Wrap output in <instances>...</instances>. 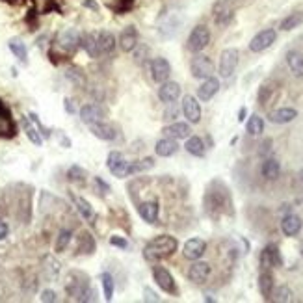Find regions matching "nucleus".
Returning a JSON list of instances; mask_svg holds the SVG:
<instances>
[{
  "label": "nucleus",
  "mask_w": 303,
  "mask_h": 303,
  "mask_svg": "<svg viewBox=\"0 0 303 303\" xmlns=\"http://www.w3.org/2000/svg\"><path fill=\"white\" fill-rule=\"evenodd\" d=\"M179 247V240L170 235H160L145 244L144 247V259L147 262H158L162 259H168L173 255Z\"/></svg>",
  "instance_id": "nucleus-1"
},
{
  "label": "nucleus",
  "mask_w": 303,
  "mask_h": 303,
  "mask_svg": "<svg viewBox=\"0 0 303 303\" xmlns=\"http://www.w3.org/2000/svg\"><path fill=\"white\" fill-rule=\"evenodd\" d=\"M238 62H240V52L238 49H223L220 54V63H218V73L221 78H229L232 77V73L237 71Z\"/></svg>",
  "instance_id": "nucleus-2"
},
{
  "label": "nucleus",
  "mask_w": 303,
  "mask_h": 303,
  "mask_svg": "<svg viewBox=\"0 0 303 303\" xmlns=\"http://www.w3.org/2000/svg\"><path fill=\"white\" fill-rule=\"evenodd\" d=\"M190 73H192V77L197 78V80H205V78L212 77V73H214V62H212L208 56H205V54H197V56L192 58Z\"/></svg>",
  "instance_id": "nucleus-3"
},
{
  "label": "nucleus",
  "mask_w": 303,
  "mask_h": 303,
  "mask_svg": "<svg viewBox=\"0 0 303 303\" xmlns=\"http://www.w3.org/2000/svg\"><path fill=\"white\" fill-rule=\"evenodd\" d=\"M211 43V30L205 25H197L188 36V51L201 52Z\"/></svg>",
  "instance_id": "nucleus-4"
},
{
  "label": "nucleus",
  "mask_w": 303,
  "mask_h": 303,
  "mask_svg": "<svg viewBox=\"0 0 303 303\" xmlns=\"http://www.w3.org/2000/svg\"><path fill=\"white\" fill-rule=\"evenodd\" d=\"M153 279H154V283L158 285L160 290H164L166 294H173V296L179 294L173 275H171L164 266H153Z\"/></svg>",
  "instance_id": "nucleus-5"
},
{
  "label": "nucleus",
  "mask_w": 303,
  "mask_h": 303,
  "mask_svg": "<svg viewBox=\"0 0 303 303\" xmlns=\"http://www.w3.org/2000/svg\"><path fill=\"white\" fill-rule=\"evenodd\" d=\"M277 39V30H273V28H264L257 34V36H253V39L249 41V51L251 52H262L270 49V46L275 43Z\"/></svg>",
  "instance_id": "nucleus-6"
},
{
  "label": "nucleus",
  "mask_w": 303,
  "mask_h": 303,
  "mask_svg": "<svg viewBox=\"0 0 303 303\" xmlns=\"http://www.w3.org/2000/svg\"><path fill=\"white\" fill-rule=\"evenodd\" d=\"M127 158H125L123 153H119V151H110L108 153V158H106V168L112 175H115L118 179H125L127 177Z\"/></svg>",
  "instance_id": "nucleus-7"
},
{
  "label": "nucleus",
  "mask_w": 303,
  "mask_h": 303,
  "mask_svg": "<svg viewBox=\"0 0 303 303\" xmlns=\"http://www.w3.org/2000/svg\"><path fill=\"white\" fill-rule=\"evenodd\" d=\"M149 69H151V77H153V80L156 84H162V82H166V80H170L171 65L166 58H162V56L153 58V60H151Z\"/></svg>",
  "instance_id": "nucleus-8"
},
{
  "label": "nucleus",
  "mask_w": 303,
  "mask_h": 303,
  "mask_svg": "<svg viewBox=\"0 0 303 303\" xmlns=\"http://www.w3.org/2000/svg\"><path fill=\"white\" fill-rule=\"evenodd\" d=\"M212 15H214L216 25L227 26L232 21V17H235V10H232L229 0H218L216 4H214V8H212Z\"/></svg>",
  "instance_id": "nucleus-9"
},
{
  "label": "nucleus",
  "mask_w": 303,
  "mask_h": 303,
  "mask_svg": "<svg viewBox=\"0 0 303 303\" xmlns=\"http://www.w3.org/2000/svg\"><path fill=\"white\" fill-rule=\"evenodd\" d=\"M56 43L62 46L65 52H75L80 46V32L75 28H65L58 34Z\"/></svg>",
  "instance_id": "nucleus-10"
},
{
  "label": "nucleus",
  "mask_w": 303,
  "mask_h": 303,
  "mask_svg": "<svg viewBox=\"0 0 303 303\" xmlns=\"http://www.w3.org/2000/svg\"><path fill=\"white\" fill-rule=\"evenodd\" d=\"M182 113L188 119V123L197 125L201 121V104L194 95H184L182 97Z\"/></svg>",
  "instance_id": "nucleus-11"
},
{
  "label": "nucleus",
  "mask_w": 303,
  "mask_h": 303,
  "mask_svg": "<svg viewBox=\"0 0 303 303\" xmlns=\"http://www.w3.org/2000/svg\"><path fill=\"white\" fill-rule=\"evenodd\" d=\"M104 118H106V110L101 104H84L82 108H80V121L86 125L99 123Z\"/></svg>",
  "instance_id": "nucleus-12"
},
{
  "label": "nucleus",
  "mask_w": 303,
  "mask_h": 303,
  "mask_svg": "<svg viewBox=\"0 0 303 303\" xmlns=\"http://www.w3.org/2000/svg\"><path fill=\"white\" fill-rule=\"evenodd\" d=\"M206 251V242L201 238H190L186 240V244L182 246V255L188 261H199Z\"/></svg>",
  "instance_id": "nucleus-13"
},
{
  "label": "nucleus",
  "mask_w": 303,
  "mask_h": 303,
  "mask_svg": "<svg viewBox=\"0 0 303 303\" xmlns=\"http://www.w3.org/2000/svg\"><path fill=\"white\" fill-rule=\"evenodd\" d=\"M180 97V86L179 82H171V80H166V82L160 84L158 87V99L162 103L170 104L175 103L177 99Z\"/></svg>",
  "instance_id": "nucleus-14"
},
{
  "label": "nucleus",
  "mask_w": 303,
  "mask_h": 303,
  "mask_svg": "<svg viewBox=\"0 0 303 303\" xmlns=\"http://www.w3.org/2000/svg\"><path fill=\"white\" fill-rule=\"evenodd\" d=\"M138 30L134 26H127L121 34H119V46L123 52H134L138 46Z\"/></svg>",
  "instance_id": "nucleus-15"
},
{
  "label": "nucleus",
  "mask_w": 303,
  "mask_h": 303,
  "mask_svg": "<svg viewBox=\"0 0 303 303\" xmlns=\"http://www.w3.org/2000/svg\"><path fill=\"white\" fill-rule=\"evenodd\" d=\"M218 91H220V80L214 77H208L203 80V84H201L199 87H197V99L203 101V103H206V101H211Z\"/></svg>",
  "instance_id": "nucleus-16"
},
{
  "label": "nucleus",
  "mask_w": 303,
  "mask_h": 303,
  "mask_svg": "<svg viewBox=\"0 0 303 303\" xmlns=\"http://www.w3.org/2000/svg\"><path fill=\"white\" fill-rule=\"evenodd\" d=\"M89 130L95 138L103 139V142H113L118 138V132H115V127L110 123H104V121H99V123L89 125Z\"/></svg>",
  "instance_id": "nucleus-17"
},
{
  "label": "nucleus",
  "mask_w": 303,
  "mask_h": 303,
  "mask_svg": "<svg viewBox=\"0 0 303 303\" xmlns=\"http://www.w3.org/2000/svg\"><path fill=\"white\" fill-rule=\"evenodd\" d=\"M261 266L266 270V268L272 266H283V257L279 253V247L275 246H268L264 247V251L261 253Z\"/></svg>",
  "instance_id": "nucleus-18"
},
{
  "label": "nucleus",
  "mask_w": 303,
  "mask_h": 303,
  "mask_svg": "<svg viewBox=\"0 0 303 303\" xmlns=\"http://www.w3.org/2000/svg\"><path fill=\"white\" fill-rule=\"evenodd\" d=\"M211 275V264L208 262L194 261V264L188 270V279L194 283H205Z\"/></svg>",
  "instance_id": "nucleus-19"
},
{
  "label": "nucleus",
  "mask_w": 303,
  "mask_h": 303,
  "mask_svg": "<svg viewBox=\"0 0 303 303\" xmlns=\"http://www.w3.org/2000/svg\"><path fill=\"white\" fill-rule=\"evenodd\" d=\"M301 227H303L301 218L296 216V214H288V216H285L281 221V231L285 237H290V238L296 237V235L301 231Z\"/></svg>",
  "instance_id": "nucleus-20"
},
{
  "label": "nucleus",
  "mask_w": 303,
  "mask_h": 303,
  "mask_svg": "<svg viewBox=\"0 0 303 303\" xmlns=\"http://www.w3.org/2000/svg\"><path fill=\"white\" fill-rule=\"evenodd\" d=\"M162 134L173 139H186L192 134V129L188 123H171L162 129Z\"/></svg>",
  "instance_id": "nucleus-21"
},
{
  "label": "nucleus",
  "mask_w": 303,
  "mask_h": 303,
  "mask_svg": "<svg viewBox=\"0 0 303 303\" xmlns=\"http://www.w3.org/2000/svg\"><path fill=\"white\" fill-rule=\"evenodd\" d=\"M179 151V144H177V139L173 138H162L156 142V145H154V153L158 154V156H162V158H170V156H173L175 153Z\"/></svg>",
  "instance_id": "nucleus-22"
},
{
  "label": "nucleus",
  "mask_w": 303,
  "mask_h": 303,
  "mask_svg": "<svg viewBox=\"0 0 303 303\" xmlns=\"http://www.w3.org/2000/svg\"><path fill=\"white\" fill-rule=\"evenodd\" d=\"M97 45H99V51H101V56H106V54H112L115 51V37H113L112 32L108 30H101L97 32Z\"/></svg>",
  "instance_id": "nucleus-23"
},
{
  "label": "nucleus",
  "mask_w": 303,
  "mask_h": 303,
  "mask_svg": "<svg viewBox=\"0 0 303 303\" xmlns=\"http://www.w3.org/2000/svg\"><path fill=\"white\" fill-rule=\"evenodd\" d=\"M80 46L87 52L89 58L101 56V51H99V45H97V34H93V32H84V34H80Z\"/></svg>",
  "instance_id": "nucleus-24"
},
{
  "label": "nucleus",
  "mask_w": 303,
  "mask_h": 303,
  "mask_svg": "<svg viewBox=\"0 0 303 303\" xmlns=\"http://www.w3.org/2000/svg\"><path fill=\"white\" fill-rule=\"evenodd\" d=\"M296 118H298V110L294 108H277L270 112V115H268V119L275 125H287L290 121H294Z\"/></svg>",
  "instance_id": "nucleus-25"
},
{
  "label": "nucleus",
  "mask_w": 303,
  "mask_h": 303,
  "mask_svg": "<svg viewBox=\"0 0 303 303\" xmlns=\"http://www.w3.org/2000/svg\"><path fill=\"white\" fill-rule=\"evenodd\" d=\"M158 212H160V205L156 201H144V203L138 206V214L144 218L147 223H154L156 218H158Z\"/></svg>",
  "instance_id": "nucleus-26"
},
{
  "label": "nucleus",
  "mask_w": 303,
  "mask_h": 303,
  "mask_svg": "<svg viewBox=\"0 0 303 303\" xmlns=\"http://www.w3.org/2000/svg\"><path fill=\"white\" fill-rule=\"evenodd\" d=\"M287 63L288 69L292 71L294 77L301 78L303 77V54L298 51H290L287 52Z\"/></svg>",
  "instance_id": "nucleus-27"
},
{
  "label": "nucleus",
  "mask_w": 303,
  "mask_h": 303,
  "mask_svg": "<svg viewBox=\"0 0 303 303\" xmlns=\"http://www.w3.org/2000/svg\"><path fill=\"white\" fill-rule=\"evenodd\" d=\"M184 149L188 151L192 156H197V158L205 156V153H206L205 142H203L199 136H188V138H186V144H184Z\"/></svg>",
  "instance_id": "nucleus-28"
},
{
  "label": "nucleus",
  "mask_w": 303,
  "mask_h": 303,
  "mask_svg": "<svg viewBox=\"0 0 303 303\" xmlns=\"http://www.w3.org/2000/svg\"><path fill=\"white\" fill-rule=\"evenodd\" d=\"M21 125H22V129H25L26 138L30 139V142L36 145V147H41V145H43V136L39 134V130L36 129V125L30 121V118H22Z\"/></svg>",
  "instance_id": "nucleus-29"
},
{
  "label": "nucleus",
  "mask_w": 303,
  "mask_h": 303,
  "mask_svg": "<svg viewBox=\"0 0 303 303\" xmlns=\"http://www.w3.org/2000/svg\"><path fill=\"white\" fill-rule=\"evenodd\" d=\"M8 46H10V51L13 52V56H15L19 62L28 63V49H26V45L19 37H11L10 41H8Z\"/></svg>",
  "instance_id": "nucleus-30"
},
{
  "label": "nucleus",
  "mask_w": 303,
  "mask_h": 303,
  "mask_svg": "<svg viewBox=\"0 0 303 303\" xmlns=\"http://www.w3.org/2000/svg\"><path fill=\"white\" fill-rule=\"evenodd\" d=\"M154 168V160L151 156L144 160H136V162H129L127 166V177L129 175H136V173H142V171H149Z\"/></svg>",
  "instance_id": "nucleus-31"
},
{
  "label": "nucleus",
  "mask_w": 303,
  "mask_h": 303,
  "mask_svg": "<svg viewBox=\"0 0 303 303\" xmlns=\"http://www.w3.org/2000/svg\"><path fill=\"white\" fill-rule=\"evenodd\" d=\"M301 25H303V11H294V13H290V15H287L283 19L279 28H281L283 32H290Z\"/></svg>",
  "instance_id": "nucleus-32"
},
{
  "label": "nucleus",
  "mask_w": 303,
  "mask_h": 303,
  "mask_svg": "<svg viewBox=\"0 0 303 303\" xmlns=\"http://www.w3.org/2000/svg\"><path fill=\"white\" fill-rule=\"evenodd\" d=\"M281 173V164H279L275 158H268L264 160V164H262V175L266 177L268 180H275Z\"/></svg>",
  "instance_id": "nucleus-33"
},
{
  "label": "nucleus",
  "mask_w": 303,
  "mask_h": 303,
  "mask_svg": "<svg viewBox=\"0 0 303 303\" xmlns=\"http://www.w3.org/2000/svg\"><path fill=\"white\" fill-rule=\"evenodd\" d=\"M259 288H261V294L264 298H270V294L273 290V275L268 270L261 273V277H259Z\"/></svg>",
  "instance_id": "nucleus-34"
},
{
  "label": "nucleus",
  "mask_w": 303,
  "mask_h": 303,
  "mask_svg": "<svg viewBox=\"0 0 303 303\" xmlns=\"http://www.w3.org/2000/svg\"><path fill=\"white\" fill-rule=\"evenodd\" d=\"M246 130L251 134V136H261V134L264 132V119H262L261 115H257V113H253L251 118L247 119Z\"/></svg>",
  "instance_id": "nucleus-35"
},
{
  "label": "nucleus",
  "mask_w": 303,
  "mask_h": 303,
  "mask_svg": "<svg viewBox=\"0 0 303 303\" xmlns=\"http://www.w3.org/2000/svg\"><path fill=\"white\" fill-rule=\"evenodd\" d=\"M75 199V205H77V211L80 212V216L84 220H89L91 221L95 218V212H93V206L89 205V201L84 199V197H73Z\"/></svg>",
  "instance_id": "nucleus-36"
},
{
  "label": "nucleus",
  "mask_w": 303,
  "mask_h": 303,
  "mask_svg": "<svg viewBox=\"0 0 303 303\" xmlns=\"http://www.w3.org/2000/svg\"><path fill=\"white\" fill-rule=\"evenodd\" d=\"M86 177H87V171L80 166H71L69 170H67V180L69 182H75V184H84L86 182Z\"/></svg>",
  "instance_id": "nucleus-37"
},
{
  "label": "nucleus",
  "mask_w": 303,
  "mask_h": 303,
  "mask_svg": "<svg viewBox=\"0 0 303 303\" xmlns=\"http://www.w3.org/2000/svg\"><path fill=\"white\" fill-rule=\"evenodd\" d=\"M292 296H294L292 290L287 285H281V287L273 288L268 299H273V301H292Z\"/></svg>",
  "instance_id": "nucleus-38"
},
{
  "label": "nucleus",
  "mask_w": 303,
  "mask_h": 303,
  "mask_svg": "<svg viewBox=\"0 0 303 303\" xmlns=\"http://www.w3.org/2000/svg\"><path fill=\"white\" fill-rule=\"evenodd\" d=\"M71 240H73V232H71V229H62V231L58 232V238H56V251L58 253H62V251H65L67 249V246L71 244Z\"/></svg>",
  "instance_id": "nucleus-39"
},
{
  "label": "nucleus",
  "mask_w": 303,
  "mask_h": 303,
  "mask_svg": "<svg viewBox=\"0 0 303 303\" xmlns=\"http://www.w3.org/2000/svg\"><path fill=\"white\" fill-rule=\"evenodd\" d=\"M101 281H103V290H104V299L106 301H112L113 299V288H115V283L110 273H103L101 275Z\"/></svg>",
  "instance_id": "nucleus-40"
},
{
  "label": "nucleus",
  "mask_w": 303,
  "mask_h": 303,
  "mask_svg": "<svg viewBox=\"0 0 303 303\" xmlns=\"http://www.w3.org/2000/svg\"><path fill=\"white\" fill-rule=\"evenodd\" d=\"M28 118H30V121L34 125H36V129L39 130V134L43 136V139H49L52 136V132H51V129H46L45 125L41 123V119H39V115L37 113H34V112H30L28 113Z\"/></svg>",
  "instance_id": "nucleus-41"
},
{
  "label": "nucleus",
  "mask_w": 303,
  "mask_h": 303,
  "mask_svg": "<svg viewBox=\"0 0 303 303\" xmlns=\"http://www.w3.org/2000/svg\"><path fill=\"white\" fill-rule=\"evenodd\" d=\"M45 262L49 264V266H46V272H49V279H56L58 273H60V268H62V266H60V262H58L54 257H51V255H46Z\"/></svg>",
  "instance_id": "nucleus-42"
},
{
  "label": "nucleus",
  "mask_w": 303,
  "mask_h": 303,
  "mask_svg": "<svg viewBox=\"0 0 303 303\" xmlns=\"http://www.w3.org/2000/svg\"><path fill=\"white\" fill-rule=\"evenodd\" d=\"M65 77L69 78L73 84H77V86H84V84H86V77H84V73L80 71V69H77V67L69 69Z\"/></svg>",
  "instance_id": "nucleus-43"
},
{
  "label": "nucleus",
  "mask_w": 303,
  "mask_h": 303,
  "mask_svg": "<svg viewBox=\"0 0 303 303\" xmlns=\"http://www.w3.org/2000/svg\"><path fill=\"white\" fill-rule=\"evenodd\" d=\"M39 299H41L43 303H54V301H58V294L54 292V290H51V288H46V290L41 292Z\"/></svg>",
  "instance_id": "nucleus-44"
},
{
  "label": "nucleus",
  "mask_w": 303,
  "mask_h": 303,
  "mask_svg": "<svg viewBox=\"0 0 303 303\" xmlns=\"http://www.w3.org/2000/svg\"><path fill=\"white\" fill-rule=\"evenodd\" d=\"M177 115H179V108H177L173 103H170V104H168V108H166L164 118H162V119H164V121H171V119H175Z\"/></svg>",
  "instance_id": "nucleus-45"
},
{
  "label": "nucleus",
  "mask_w": 303,
  "mask_h": 303,
  "mask_svg": "<svg viewBox=\"0 0 303 303\" xmlns=\"http://www.w3.org/2000/svg\"><path fill=\"white\" fill-rule=\"evenodd\" d=\"M110 244L115 247H119V249H127L129 247V242L125 240L123 237H119V235H113V237H110Z\"/></svg>",
  "instance_id": "nucleus-46"
},
{
  "label": "nucleus",
  "mask_w": 303,
  "mask_h": 303,
  "mask_svg": "<svg viewBox=\"0 0 303 303\" xmlns=\"http://www.w3.org/2000/svg\"><path fill=\"white\" fill-rule=\"evenodd\" d=\"M144 299L145 301H160V298L151 290L149 287H144Z\"/></svg>",
  "instance_id": "nucleus-47"
},
{
  "label": "nucleus",
  "mask_w": 303,
  "mask_h": 303,
  "mask_svg": "<svg viewBox=\"0 0 303 303\" xmlns=\"http://www.w3.org/2000/svg\"><path fill=\"white\" fill-rule=\"evenodd\" d=\"M95 186H97V188H101V194H103V195H106L110 192V186L106 184V182H104L101 177H95Z\"/></svg>",
  "instance_id": "nucleus-48"
},
{
  "label": "nucleus",
  "mask_w": 303,
  "mask_h": 303,
  "mask_svg": "<svg viewBox=\"0 0 303 303\" xmlns=\"http://www.w3.org/2000/svg\"><path fill=\"white\" fill-rule=\"evenodd\" d=\"M82 6L84 8H87V10H93V11H101V6H99L97 0H82Z\"/></svg>",
  "instance_id": "nucleus-49"
},
{
  "label": "nucleus",
  "mask_w": 303,
  "mask_h": 303,
  "mask_svg": "<svg viewBox=\"0 0 303 303\" xmlns=\"http://www.w3.org/2000/svg\"><path fill=\"white\" fill-rule=\"evenodd\" d=\"M10 235V225L6 221H0V240H4Z\"/></svg>",
  "instance_id": "nucleus-50"
},
{
  "label": "nucleus",
  "mask_w": 303,
  "mask_h": 303,
  "mask_svg": "<svg viewBox=\"0 0 303 303\" xmlns=\"http://www.w3.org/2000/svg\"><path fill=\"white\" fill-rule=\"evenodd\" d=\"M63 108H65L67 113H77V110H75V104H73L71 99H63Z\"/></svg>",
  "instance_id": "nucleus-51"
},
{
  "label": "nucleus",
  "mask_w": 303,
  "mask_h": 303,
  "mask_svg": "<svg viewBox=\"0 0 303 303\" xmlns=\"http://www.w3.org/2000/svg\"><path fill=\"white\" fill-rule=\"evenodd\" d=\"M60 144L67 149V147H71V139L67 138V136H63V134H60Z\"/></svg>",
  "instance_id": "nucleus-52"
},
{
  "label": "nucleus",
  "mask_w": 303,
  "mask_h": 303,
  "mask_svg": "<svg viewBox=\"0 0 303 303\" xmlns=\"http://www.w3.org/2000/svg\"><path fill=\"white\" fill-rule=\"evenodd\" d=\"M246 119V108H240V112H238V121H244Z\"/></svg>",
  "instance_id": "nucleus-53"
},
{
  "label": "nucleus",
  "mask_w": 303,
  "mask_h": 303,
  "mask_svg": "<svg viewBox=\"0 0 303 303\" xmlns=\"http://www.w3.org/2000/svg\"><path fill=\"white\" fill-rule=\"evenodd\" d=\"M299 251H301V255H303V242H301V246H299Z\"/></svg>",
  "instance_id": "nucleus-54"
},
{
  "label": "nucleus",
  "mask_w": 303,
  "mask_h": 303,
  "mask_svg": "<svg viewBox=\"0 0 303 303\" xmlns=\"http://www.w3.org/2000/svg\"><path fill=\"white\" fill-rule=\"evenodd\" d=\"M238 2H247V0H238Z\"/></svg>",
  "instance_id": "nucleus-55"
}]
</instances>
